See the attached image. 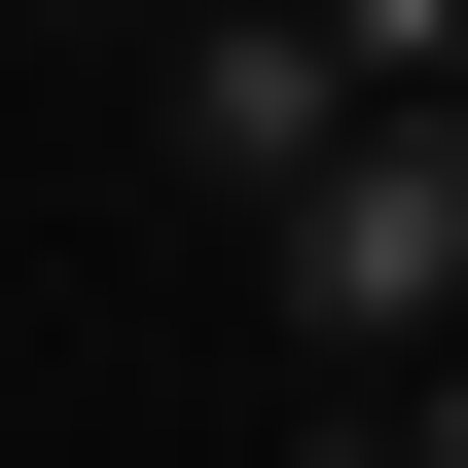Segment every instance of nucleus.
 I'll use <instances>...</instances> for the list:
<instances>
[{
    "label": "nucleus",
    "instance_id": "1",
    "mask_svg": "<svg viewBox=\"0 0 468 468\" xmlns=\"http://www.w3.org/2000/svg\"><path fill=\"white\" fill-rule=\"evenodd\" d=\"M252 252H289V324H324V360H432V324H468V72H360L324 180H289Z\"/></svg>",
    "mask_w": 468,
    "mask_h": 468
},
{
    "label": "nucleus",
    "instance_id": "2",
    "mask_svg": "<svg viewBox=\"0 0 468 468\" xmlns=\"http://www.w3.org/2000/svg\"><path fill=\"white\" fill-rule=\"evenodd\" d=\"M324 109H360V72L289 37V0H180V37H144V144L217 180V217H289V180H324Z\"/></svg>",
    "mask_w": 468,
    "mask_h": 468
},
{
    "label": "nucleus",
    "instance_id": "3",
    "mask_svg": "<svg viewBox=\"0 0 468 468\" xmlns=\"http://www.w3.org/2000/svg\"><path fill=\"white\" fill-rule=\"evenodd\" d=\"M397 468H468V324H432V360H397Z\"/></svg>",
    "mask_w": 468,
    "mask_h": 468
},
{
    "label": "nucleus",
    "instance_id": "4",
    "mask_svg": "<svg viewBox=\"0 0 468 468\" xmlns=\"http://www.w3.org/2000/svg\"><path fill=\"white\" fill-rule=\"evenodd\" d=\"M289 37H324V0H289Z\"/></svg>",
    "mask_w": 468,
    "mask_h": 468
},
{
    "label": "nucleus",
    "instance_id": "5",
    "mask_svg": "<svg viewBox=\"0 0 468 468\" xmlns=\"http://www.w3.org/2000/svg\"><path fill=\"white\" fill-rule=\"evenodd\" d=\"M360 468H397V432H360Z\"/></svg>",
    "mask_w": 468,
    "mask_h": 468
}]
</instances>
